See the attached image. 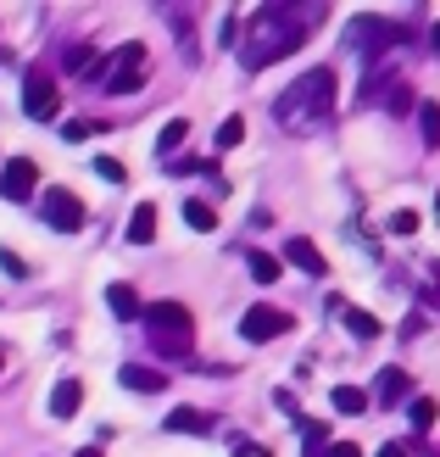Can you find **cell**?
Instances as JSON below:
<instances>
[{
    "mask_svg": "<svg viewBox=\"0 0 440 457\" xmlns=\"http://www.w3.org/2000/svg\"><path fill=\"white\" fill-rule=\"evenodd\" d=\"M345 329H352L357 340H374V335H379V318L362 312V307H345Z\"/></svg>",
    "mask_w": 440,
    "mask_h": 457,
    "instance_id": "ffe728a7",
    "label": "cell"
},
{
    "mask_svg": "<svg viewBox=\"0 0 440 457\" xmlns=\"http://www.w3.org/2000/svg\"><path fill=\"white\" fill-rule=\"evenodd\" d=\"M168 429H173V436H212V413H201V407H178V413H168Z\"/></svg>",
    "mask_w": 440,
    "mask_h": 457,
    "instance_id": "8fae6325",
    "label": "cell"
},
{
    "mask_svg": "<svg viewBox=\"0 0 440 457\" xmlns=\"http://www.w3.org/2000/svg\"><path fill=\"white\" fill-rule=\"evenodd\" d=\"M140 324H145L151 346L162 357H190V346H195V318H190V307H184V302H145L140 307Z\"/></svg>",
    "mask_w": 440,
    "mask_h": 457,
    "instance_id": "3957f363",
    "label": "cell"
},
{
    "mask_svg": "<svg viewBox=\"0 0 440 457\" xmlns=\"http://www.w3.org/2000/svg\"><path fill=\"white\" fill-rule=\"evenodd\" d=\"M45 223H51L56 235H79L84 228V201L73 190H51L45 195Z\"/></svg>",
    "mask_w": 440,
    "mask_h": 457,
    "instance_id": "9c48e42d",
    "label": "cell"
},
{
    "mask_svg": "<svg viewBox=\"0 0 440 457\" xmlns=\"http://www.w3.org/2000/svg\"><path fill=\"white\" fill-rule=\"evenodd\" d=\"M184 140H190V123H184V118H173L168 129H162V140H156V151H162V156H168V162H173V151H178Z\"/></svg>",
    "mask_w": 440,
    "mask_h": 457,
    "instance_id": "44dd1931",
    "label": "cell"
},
{
    "mask_svg": "<svg viewBox=\"0 0 440 457\" xmlns=\"http://www.w3.org/2000/svg\"><path fill=\"white\" fill-rule=\"evenodd\" d=\"M307 29H312V12L295 17V6H262V12H251V22H245V67L257 73V67L290 56L295 45L307 39Z\"/></svg>",
    "mask_w": 440,
    "mask_h": 457,
    "instance_id": "6da1fadb",
    "label": "cell"
},
{
    "mask_svg": "<svg viewBox=\"0 0 440 457\" xmlns=\"http://www.w3.org/2000/svg\"><path fill=\"white\" fill-rule=\"evenodd\" d=\"M290 324H295V318H290V312H279V307H251V312L240 318V335L251 340V346H262V340H279Z\"/></svg>",
    "mask_w": 440,
    "mask_h": 457,
    "instance_id": "52a82bcc",
    "label": "cell"
},
{
    "mask_svg": "<svg viewBox=\"0 0 440 457\" xmlns=\"http://www.w3.org/2000/svg\"><path fill=\"white\" fill-rule=\"evenodd\" d=\"M73 457H101V446H84V452H73Z\"/></svg>",
    "mask_w": 440,
    "mask_h": 457,
    "instance_id": "836d02e7",
    "label": "cell"
},
{
    "mask_svg": "<svg viewBox=\"0 0 440 457\" xmlns=\"http://www.w3.org/2000/svg\"><path fill=\"white\" fill-rule=\"evenodd\" d=\"M129 240L134 245H151L156 240V207H151V201H140V207L129 212Z\"/></svg>",
    "mask_w": 440,
    "mask_h": 457,
    "instance_id": "4fadbf2b",
    "label": "cell"
},
{
    "mask_svg": "<svg viewBox=\"0 0 440 457\" xmlns=\"http://www.w3.org/2000/svg\"><path fill=\"white\" fill-rule=\"evenodd\" d=\"M245 140V118H223L218 123V151H235Z\"/></svg>",
    "mask_w": 440,
    "mask_h": 457,
    "instance_id": "cb8c5ba5",
    "label": "cell"
},
{
    "mask_svg": "<svg viewBox=\"0 0 440 457\" xmlns=\"http://www.w3.org/2000/svg\"><path fill=\"white\" fill-rule=\"evenodd\" d=\"M352 45H362V56H385L390 45H402V29L385 17H357L352 22Z\"/></svg>",
    "mask_w": 440,
    "mask_h": 457,
    "instance_id": "8992f818",
    "label": "cell"
},
{
    "mask_svg": "<svg viewBox=\"0 0 440 457\" xmlns=\"http://www.w3.org/2000/svg\"><path fill=\"white\" fill-rule=\"evenodd\" d=\"M245 268H251V279H257V285H273L285 273V262L268 257V251H245Z\"/></svg>",
    "mask_w": 440,
    "mask_h": 457,
    "instance_id": "e0dca14e",
    "label": "cell"
},
{
    "mask_svg": "<svg viewBox=\"0 0 440 457\" xmlns=\"http://www.w3.org/2000/svg\"><path fill=\"white\" fill-rule=\"evenodd\" d=\"M329 402H335V413H345V419H362L368 413V391H357V385H335Z\"/></svg>",
    "mask_w": 440,
    "mask_h": 457,
    "instance_id": "5bb4252c",
    "label": "cell"
},
{
    "mask_svg": "<svg viewBox=\"0 0 440 457\" xmlns=\"http://www.w3.org/2000/svg\"><path fill=\"white\" fill-rule=\"evenodd\" d=\"M390 235H419V212H396L390 218Z\"/></svg>",
    "mask_w": 440,
    "mask_h": 457,
    "instance_id": "83f0119b",
    "label": "cell"
},
{
    "mask_svg": "<svg viewBox=\"0 0 440 457\" xmlns=\"http://www.w3.org/2000/svg\"><path fill=\"white\" fill-rule=\"evenodd\" d=\"M79 402H84V385H79V379H56V391H51V419H73Z\"/></svg>",
    "mask_w": 440,
    "mask_h": 457,
    "instance_id": "7c38bea8",
    "label": "cell"
},
{
    "mask_svg": "<svg viewBox=\"0 0 440 457\" xmlns=\"http://www.w3.org/2000/svg\"><path fill=\"white\" fill-rule=\"evenodd\" d=\"M106 89L112 96H134V89L145 84V45H123L118 56H112V67H106Z\"/></svg>",
    "mask_w": 440,
    "mask_h": 457,
    "instance_id": "5b68a950",
    "label": "cell"
},
{
    "mask_svg": "<svg viewBox=\"0 0 440 457\" xmlns=\"http://www.w3.org/2000/svg\"><path fill=\"white\" fill-rule=\"evenodd\" d=\"M385 106L396 112V118H402V112H412V89H407V84H390V89H385Z\"/></svg>",
    "mask_w": 440,
    "mask_h": 457,
    "instance_id": "d4e9b609",
    "label": "cell"
},
{
    "mask_svg": "<svg viewBox=\"0 0 440 457\" xmlns=\"http://www.w3.org/2000/svg\"><path fill=\"white\" fill-rule=\"evenodd\" d=\"M379 457H412L407 446H396V441H390V446H379Z\"/></svg>",
    "mask_w": 440,
    "mask_h": 457,
    "instance_id": "4dcf8cb0",
    "label": "cell"
},
{
    "mask_svg": "<svg viewBox=\"0 0 440 457\" xmlns=\"http://www.w3.org/2000/svg\"><path fill=\"white\" fill-rule=\"evenodd\" d=\"M407 413H412V429H419V436H429V429H435V413H440V407H435L429 396H412V407H407Z\"/></svg>",
    "mask_w": 440,
    "mask_h": 457,
    "instance_id": "7402d4cb",
    "label": "cell"
},
{
    "mask_svg": "<svg viewBox=\"0 0 440 457\" xmlns=\"http://www.w3.org/2000/svg\"><path fill=\"white\" fill-rule=\"evenodd\" d=\"M106 307L118 312V318H134V324H140V290H134V285H112L106 290Z\"/></svg>",
    "mask_w": 440,
    "mask_h": 457,
    "instance_id": "2e32d148",
    "label": "cell"
},
{
    "mask_svg": "<svg viewBox=\"0 0 440 457\" xmlns=\"http://www.w3.org/2000/svg\"><path fill=\"white\" fill-rule=\"evenodd\" d=\"M374 396H379L385 407H390V402H402V396H407V374H402V369H385L379 385H374Z\"/></svg>",
    "mask_w": 440,
    "mask_h": 457,
    "instance_id": "d6986e66",
    "label": "cell"
},
{
    "mask_svg": "<svg viewBox=\"0 0 440 457\" xmlns=\"http://www.w3.org/2000/svg\"><path fill=\"white\" fill-rule=\"evenodd\" d=\"M22 112H29L34 123H51V118H62V96H56V79H51V67H29V73H22Z\"/></svg>",
    "mask_w": 440,
    "mask_h": 457,
    "instance_id": "277c9868",
    "label": "cell"
},
{
    "mask_svg": "<svg viewBox=\"0 0 440 457\" xmlns=\"http://www.w3.org/2000/svg\"><path fill=\"white\" fill-rule=\"evenodd\" d=\"M240 457H268L262 446H251V441H240Z\"/></svg>",
    "mask_w": 440,
    "mask_h": 457,
    "instance_id": "1f68e13d",
    "label": "cell"
},
{
    "mask_svg": "<svg viewBox=\"0 0 440 457\" xmlns=\"http://www.w3.org/2000/svg\"><path fill=\"white\" fill-rule=\"evenodd\" d=\"M429 45H435V56H440V22H435V29H429Z\"/></svg>",
    "mask_w": 440,
    "mask_h": 457,
    "instance_id": "d6a6232c",
    "label": "cell"
},
{
    "mask_svg": "<svg viewBox=\"0 0 440 457\" xmlns=\"http://www.w3.org/2000/svg\"><path fill=\"white\" fill-rule=\"evenodd\" d=\"M0 268H6V273H12V279H22V273H29V262H22V257H17V251H6V245H0Z\"/></svg>",
    "mask_w": 440,
    "mask_h": 457,
    "instance_id": "f1b7e54d",
    "label": "cell"
},
{
    "mask_svg": "<svg viewBox=\"0 0 440 457\" xmlns=\"http://www.w3.org/2000/svg\"><path fill=\"white\" fill-rule=\"evenodd\" d=\"M62 134H67V140H89V134H101V123H89V118H67Z\"/></svg>",
    "mask_w": 440,
    "mask_h": 457,
    "instance_id": "484cf974",
    "label": "cell"
},
{
    "mask_svg": "<svg viewBox=\"0 0 440 457\" xmlns=\"http://www.w3.org/2000/svg\"><path fill=\"white\" fill-rule=\"evenodd\" d=\"M0 374H6V357H0Z\"/></svg>",
    "mask_w": 440,
    "mask_h": 457,
    "instance_id": "e575fe53",
    "label": "cell"
},
{
    "mask_svg": "<svg viewBox=\"0 0 440 457\" xmlns=\"http://www.w3.org/2000/svg\"><path fill=\"white\" fill-rule=\"evenodd\" d=\"M95 173L112 179V185H123V162H118V156H95Z\"/></svg>",
    "mask_w": 440,
    "mask_h": 457,
    "instance_id": "4316f807",
    "label": "cell"
},
{
    "mask_svg": "<svg viewBox=\"0 0 440 457\" xmlns=\"http://www.w3.org/2000/svg\"><path fill=\"white\" fill-rule=\"evenodd\" d=\"M39 190V162L34 156H12L6 168H0V195L6 201H29Z\"/></svg>",
    "mask_w": 440,
    "mask_h": 457,
    "instance_id": "ba28073f",
    "label": "cell"
},
{
    "mask_svg": "<svg viewBox=\"0 0 440 457\" xmlns=\"http://www.w3.org/2000/svg\"><path fill=\"white\" fill-rule=\"evenodd\" d=\"M307 457H362V446H352V441H335V446H323V452H307Z\"/></svg>",
    "mask_w": 440,
    "mask_h": 457,
    "instance_id": "f546056e",
    "label": "cell"
},
{
    "mask_svg": "<svg viewBox=\"0 0 440 457\" xmlns=\"http://www.w3.org/2000/svg\"><path fill=\"white\" fill-rule=\"evenodd\" d=\"M285 262H295L301 273H312V279H323V273H329V262H323V251H318L307 235H290V240H285Z\"/></svg>",
    "mask_w": 440,
    "mask_h": 457,
    "instance_id": "30bf717a",
    "label": "cell"
},
{
    "mask_svg": "<svg viewBox=\"0 0 440 457\" xmlns=\"http://www.w3.org/2000/svg\"><path fill=\"white\" fill-rule=\"evenodd\" d=\"M329 112H335V73H329V67L301 73L285 96L273 101V118H279V129H290V134H312Z\"/></svg>",
    "mask_w": 440,
    "mask_h": 457,
    "instance_id": "7a4b0ae2",
    "label": "cell"
},
{
    "mask_svg": "<svg viewBox=\"0 0 440 457\" xmlns=\"http://www.w3.org/2000/svg\"><path fill=\"white\" fill-rule=\"evenodd\" d=\"M118 379L129 385V391H145V396H156L162 385H168V374H156V369H140V362H129V369H123Z\"/></svg>",
    "mask_w": 440,
    "mask_h": 457,
    "instance_id": "9a60e30c",
    "label": "cell"
},
{
    "mask_svg": "<svg viewBox=\"0 0 440 457\" xmlns=\"http://www.w3.org/2000/svg\"><path fill=\"white\" fill-rule=\"evenodd\" d=\"M184 223H190V228H201V235H212V228H218V212H212V201L190 195V201H184Z\"/></svg>",
    "mask_w": 440,
    "mask_h": 457,
    "instance_id": "ac0fdd59",
    "label": "cell"
},
{
    "mask_svg": "<svg viewBox=\"0 0 440 457\" xmlns=\"http://www.w3.org/2000/svg\"><path fill=\"white\" fill-rule=\"evenodd\" d=\"M419 129H424V145L435 151V145H440V106H435V101L419 106Z\"/></svg>",
    "mask_w": 440,
    "mask_h": 457,
    "instance_id": "603a6c76",
    "label": "cell"
}]
</instances>
